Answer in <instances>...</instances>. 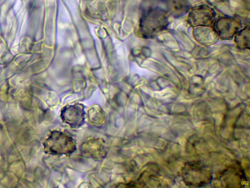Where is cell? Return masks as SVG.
<instances>
[{
	"mask_svg": "<svg viewBox=\"0 0 250 188\" xmlns=\"http://www.w3.org/2000/svg\"><path fill=\"white\" fill-rule=\"evenodd\" d=\"M169 24L167 11L152 8L143 15L140 22V32L146 38H152L167 29Z\"/></svg>",
	"mask_w": 250,
	"mask_h": 188,
	"instance_id": "6da1fadb",
	"label": "cell"
},
{
	"mask_svg": "<svg viewBox=\"0 0 250 188\" xmlns=\"http://www.w3.org/2000/svg\"><path fill=\"white\" fill-rule=\"evenodd\" d=\"M241 26V23L238 19L226 16L215 20L212 29L220 38L230 40L240 30Z\"/></svg>",
	"mask_w": 250,
	"mask_h": 188,
	"instance_id": "5b68a950",
	"label": "cell"
},
{
	"mask_svg": "<svg viewBox=\"0 0 250 188\" xmlns=\"http://www.w3.org/2000/svg\"><path fill=\"white\" fill-rule=\"evenodd\" d=\"M82 149L84 153L95 159H100L106 153L103 141L100 139L90 140L83 143Z\"/></svg>",
	"mask_w": 250,
	"mask_h": 188,
	"instance_id": "52a82bcc",
	"label": "cell"
},
{
	"mask_svg": "<svg viewBox=\"0 0 250 188\" xmlns=\"http://www.w3.org/2000/svg\"><path fill=\"white\" fill-rule=\"evenodd\" d=\"M250 26H246L240 30L234 36L236 46L241 49L250 48Z\"/></svg>",
	"mask_w": 250,
	"mask_h": 188,
	"instance_id": "30bf717a",
	"label": "cell"
},
{
	"mask_svg": "<svg viewBox=\"0 0 250 188\" xmlns=\"http://www.w3.org/2000/svg\"><path fill=\"white\" fill-rule=\"evenodd\" d=\"M43 145L46 153L54 155H69L76 149V142L71 137L56 130L51 132Z\"/></svg>",
	"mask_w": 250,
	"mask_h": 188,
	"instance_id": "7a4b0ae2",
	"label": "cell"
},
{
	"mask_svg": "<svg viewBox=\"0 0 250 188\" xmlns=\"http://www.w3.org/2000/svg\"><path fill=\"white\" fill-rule=\"evenodd\" d=\"M183 169V180L188 185L200 187L210 181V172L199 164L187 163Z\"/></svg>",
	"mask_w": 250,
	"mask_h": 188,
	"instance_id": "3957f363",
	"label": "cell"
},
{
	"mask_svg": "<svg viewBox=\"0 0 250 188\" xmlns=\"http://www.w3.org/2000/svg\"><path fill=\"white\" fill-rule=\"evenodd\" d=\"M91 112H92L94 114H93L92 112L91 113V116H90L89 118L91 119L90 121L92 122L94 121L95 118L96 119L95 120L94 124L95 125H101L103 121L104 120V112L99 108H96L94 109H92Z\"/></svg>",
	"mask_w": 250,
	"mask_h": 188,
	"instance_id": "8fae6325",
	"label": "cell"
},
{
	"mask_svg": "<svg viewBox=\"0 0 250 188\" xmlns=\"http://www.w3.org/2000/svg\"><path fill=\"white\" fill-rule=\"evenodd\" d=\"M168 11L175 17H180L187 12L188 5L186 0H162Z\"/></svg>",
	"mask_w": 250,
	"mask_h": 188,
	"instance_id": "ba28073f",
	"label": "cell"
},
{
	"mask_svg": "<svg viewBox=\"0 0 250 188\" xmlns=\"http://www.w3.org/2000/svg\"><path fill=\"white\" fill-rule=\"evenodd\" d=\"M84 114L83 105L75 104L64 107L62 109L61 116L63 121L71 128H77L83 124Z\"/></svg>",
	"mask_w": 250,
	"mask_h": 188,
	"instance_id": "8992f818",
	"label": "cell"
},
{
	"mask_svg": "<svg viewBox=\"0 0 250 188\" xmlns=\"http://www.w3.org/2000/svg\"><path fill=\"white\" fill-rule=\"evenodd\" d=\"M195 32V38L199 42L202 43L210 44L214 42L217 37L214 30L209 29L208 27H196Z\"/></svg>",
	"mask_w": 250,
	"mask_h": 188,
	"instance_id": "9c48e42d",
	"label": "cell"
},
{
	"mask_svg": "<svg viewBox=\"0 0 250 188\" xmlns=\"http://www.w3.org/2000/svg\"><path fill=\"white\" fill-rule=\"evenodd\" d=\"M215 12L210 6L203 4L191 8L188 17V24L192 27H209L213 24Z\"/></svg>",
	"mask_w": 250,
	"mask_h": 188,
	"instance_id": "277c9868",
	"label": "cell"
}]
</instances>
